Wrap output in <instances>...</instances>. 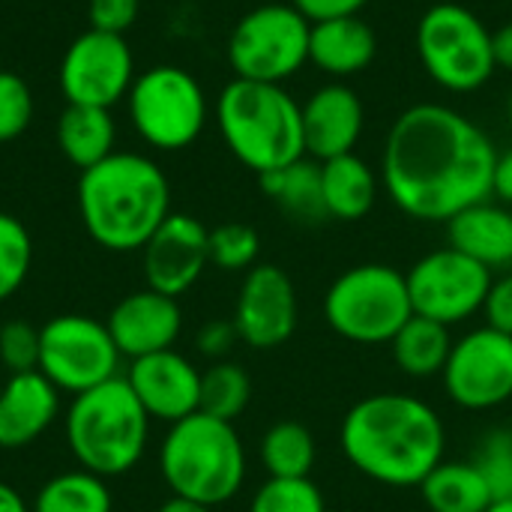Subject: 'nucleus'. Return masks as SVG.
I'll use <instances>...</instances> for the list:
<instances>
[{
	"instance_id": "obj_43",
	"label": "nucleus",
	"mask_w": 512,
	"mask_h": 512,
	"mask_svg": "<svg viewBox=\"0 0 512 512\" xmlns=\"http://www.w3.org/2000/svg\"><path fill=\"white\" fill-rule=\"evenodd\" d=\"M0 512H33L27 507V501L21 498V492L9 483L0 480Z\"/></svg>"
},
{
	"instance_id": "obj_40",
	"label": "nucleus",
	"mask_w": 512,
	"mask_h": 512,
	"mask_svg": "<svg viewBox=\"0 0 512 512\" xmlns=\"http://www.w3.org/2000/svg\"><path fill=\"white\" fill-rule=\"evenodd\" d=\"M366 3L369 0H291V6L312 24L330 21V18H345V15H360V9Z\"/></svg>"
},
{
	"instance_id": "obj_11",
	"label": "nucleus",
	"mask_w": 512,
	"mask_h": 512,
	"mask_svg": "<svg viewBox=\"0 0 512 512\" xmlns=\"http://www.w3.org/2000/svg\"><path fill=\"white\" fill-rule=\"evenodd\" d=\"M120 351L102 321L57 315L39 330V372L60 393H87L117 378Z\"/></svg>"
},
{
	"instance_id": "obj_10",
	"label": "nucleus",
	"mask_w": 512,
	"mask_h": 512,
	"mask_svg": "<svg viewBox=\"0 0 512 512\" xmlns=\"http://www.w3.org/2000/svg\"><path fill=\"white\" fill-rule=\"evenodd\" d=\"M312 21L291 3H264L246 12L228 39L234 78L282 84L309 63Z\"/></svg>"
},
{
	"instance_id": "obj_22",
	"label": "nucleus",
	"mask_w": 512,
	"mask_h": 512,
	"mask_svg": "<svg viewBox=\"0 0 512 512\" xmlns=\"http://www.w3.org/2000/svg\"><path fill=\"white\" fill-rule=\"evenodd\" d=\"M378 54V36L360 15L330 18L312 24L309 33V60L333 75V78H351L372 66Z\"/></svg>"
},
{
	"instance_id": "obj_36",
	"label": "nucleus",
	"mask_w": 512,
	"mask_h": 512,
	"mask_svg": "<svg viewBox=\"0 0 512 512\" xmlns=\"http://www.w3.org/2000/svg\"><path fill=\"white\" fill-rule=\"evenodd\" d=\"M0 363L9 375L39 369V330L30 321H6L0 327Z\"/></svg>"
},
{
	"instance_id": "obj_25",
	"label": "nucleus",
	"mask_w": 512,
	"mask_h": 512,
	"mask_svg": "<svg viewBox=\"0 0 512 512\" xmlns=\"http://www.w3.org/2000/svg\"><path fill=\"white\" fill-rule=\"evenodd\" d=\"M261 189L270 201L279 204V210L303 225H315L330 219L321 189V162L303 156L279 171L261 174Z\"/></svg>"
},
{
	"instance_id": "obj_42",
	"label": "nucleus",
	"mask_w": 512,
	"mask_h": 512,
	"mask_svg": "<svg viewBox=\"0 0 512 512\" xmlns=\"http://www.w3.org/2000/svg\"><path fill=\"white\" fill-rule=\"evenodd\" d=\"M492 45H495V63L512 72V21L492 33Z\"/></svg>"
},
{
	"instance_id": "obj_17",
	"label": "nucleus",
	"mask_w": 512,
	"mask_h": 512,
	"mask_svg": "<svg viewBox=\"0 0 512 512\" xmlns=\"http://www.w3.org/2000/svg\"><path fill=\"white\" fill-rule=\"evenodd\" d=\"M150 420L180 423L201 405V372L174 348L138 357L123 375Z\"/></svg>"
},
{
	"instance_id": "obj_34",
	"label": "nucleus",
	"mask_w": 512,
	"mask_h": 512,
	"mask_svg": "<svg viewBox=\"0 0 512 512\" xmlns=\"http://www.w3.org/2000/svg\"><path fill=\"white\" fill-rule=\"evenodd\" d=\"M471 462L483 474L492 492V501L512 498V429L486 432Z\"/></svg>"
},
{
	"instance_id": "obj_35",
	"label": "nucleus",
	"mask_w": 512,
	"mask_h": 512,
	"mask_svg": "<svg viewBox=\"0 0 512 512\" xmlns=\"http://www.w3.org/2000/svg\"><path fill=\"white\" fill-rule=\"evenodd\" d=\"M33 120V93L27 81L9 69H0V144L15 141Z\"/></svg>"
},
{
	"instance_id": "obj_1",
	"label": "nucleus",
	"mask_w": 512,
	"mask_h": 512,
	"mask_svg": "<svg viewBox=\"0 0 512 512\" xmlns=\"http://www.w3.org/2000/svg\"><path fill=\"white\" fill-rule=\"evenodd\" d=\"M498 150L456 108L411 105L396 117L381 153V183L393 204L420 222H450L492 195Z\"/></svg>"
},
{
	"instance_id": "obj_13",
	"label": "nucleus",
	"mask_w": 512,
	"mask_h": 512,
	"mask_svg": "<svg viewBox=\"0 0 512 512\" xmlns=\"http://www.w3.org/2000/svg\"><path fill=\"white\" fill-rule=\"evenodd\" d=\"M57 84L66 105H117L135 84V60L126 39L93 27L75 36L60 60Z\"/></svg>"
},
{
	"instance_id": "obj_20",
	"label": "nucleus",
	"mask_w": 512,
	"mask_h": 512,
	"mask_svg": "<svg viewBox=\"0 0 512 512\" xmlns=\"http://www.w3.org/2000/svg\"><path fill=\"white\" fill-rule=\"evenodd\" d=\"M60 417V390L36 369L9 375L0 387V450H21L39 441Z\"/></svg>"
},
{
	"instance_id": "obj_30",
	"label": "nucleus",
	"mask_w": 512,
	"mask_h": 512,
	"mask_svg": "<svg viewBox=\"0 0 512 512\" xmlns=\"http://www.w3.org/2000/svg\"><path fill=\"white\" fill-rule=\"evenodd\" d=\"M252 402V381L243 366L231 360H216L207 372H201V414L234 423Z\"/></svg>"
},
{
	"instance_id": "obj_3",
	"label": "nucleus",
	"mask_w": 512,
	"mask_h": 512,
	"mask_svg": "<svg viewBox=\"0 0 512 512\" xmlns=\"http://www.w3.org/2000/svg\"><path fill=\"white\" fill-rule=\"evenodd\" d=\"M78 213L84 231L108 252H135L171 216V186L165 171L129 150H114L99 165L81 171Z\"/></svg>"
},
{
	"instance_id": "obj_19",
	"label": "nucleus",
	"mask_w": 512,
	"mask_h": 512,
	"mask_svg": "<svg viewBox=\"0 0 512 512\" xmlns=\"http://www.w3.org/2000/svg\"><path fill=\"white\" fill-rule=\"evenodd\" d=\"M303 141H306V156L315 162H327L345 153H354L360 135H363V123H366V111L360 96L342 84H324L318 87L303 105Z\"/></svg>"
},
{
	"instance_id": "obj_18",
	"label": "nucleus",
	"mask_w": 512,
	"mask_h": 512,
	"mask_svg": "<svg viewBox=\"0 0 512 512\" xmlns=\"http://www.w3.org/2000/svg\"><path fill=\"white\" fill-rule=\"evenodd\" d=\"M117 351L129 360L150 357L174 348L183 330V312L174 297H165L153 288L126 294L105 321Z\"/></svg>"
},
{
	"instance_id": "obj_26",
	"label": "nucleus",
	"mask_w": 512,
	"mask_h": 512,
	"mask_svg": "<svg viewBox=\"0 0 512 512\" xmlns=\"http://www.w3.org/2000/svg\"><path fill=\"white\" fill-rule=\"evenodd\" d=\"M390 348H393L396 366L408 378L426 381V378L444 375V366L453 351V336H450V327L423 315H411L405 327L393 336Z\"/></svg>"
},
{
	"instance_id": "obj_24",
	"label": "nucleus",
	"mask_w": 512,
	"mask_h": 512,
	"mask_svg": "<svg viewBox=\"0 0 512 512\" xmlns=\"http://www.w3.org/2000/svg\"><path fill=\"white\" fill-rule=\"evenodd\" d=\"M321 189L330 219L357 222L375 207L378 177L357 153H345L321 162Z\"/></svg>"
},
{
	"instance_id": "obj_9",
	"label": "nucleus",
	"mask_w": 512,
	"mask_h": 512,
	"mask_svg": "<svg viewBox=\"0 0 512 512\" xmlns=\"http://www.w3.org/2000/svg\"><path fill=\"white\" fill-rule=\"evenodd\" d=\"M135 132L156 150L174 153L198 141L207 126V96L198 78L162 63L141 72L126 96Z\"/></svg>"
},
{
	"instance_id": "obj_41",
	"label": "nucleus",
	"mask_w": 512,
	"mask_h": 512,
	"mask_svg": "<svg viewBox=\"0 0 512 512\" xmlns=\"http://www.w3.org/2000/svg\"><path fill=\"white\" fill-rule=\"evenodd\" d=\"M492 195H498L507 207H512V150L498 153L495 180H492Z\"/></svg>"
},
{
	"instance_id": "obj_23",
	"label": "nucleus",
	"mask_w": 512,
	"mask_h": 512,
	"mask_svg": "<svg viewBox=\"0 0 512 512\" xmlns=\"http://www.w3.org/2000/svg\"><path fill=\"white\" fill-rule=\"evenodd\" d=\"M117 126L111 108L66 105L57 117V147L81 171L99 165L114 153Z\"/></svg>"
},
{
	"instance_id": "obj_5",
	"label": "nucleus",
	"mask_w": 512,
	"mask_h": 512,
	"mask_svg": "<svg viewBox=\"0 0 512 512\" xmlns=\"http://www.w3.org/2000/svg\"><path fill=\"white\" fill-rule=\"evenodd\" d=\"M159 471L174 498L216 510L243 489L246 450L234 423L195 411L168 426Z\"/></svg>"
},
{
	"instance_id": "obj_12",
	"label": "nucleus",
	"mask_w": 512,
	"mask_h": 512,
	"mask_svg": "<svg viewBox=\"0 0 512 512\" xmlns=\"http://www.w3.org/2000/svg\"><path fill=\"white\" fill-rule=\"evenodd\" d=\"M405 279L414 315L432 318L444 327L483 312L486 294L492 288V270L453 246L423 255L405 273Z\"/></svg>"
},
{
	"instance_id": "obj_44",
	"label": "nucleus",
	"mask_w": 512,
	"mask_h": 512,
	"mask_svg": "<svg viewBox=\"0 0 512 512\" xmlns=\"http://www.w3.org/2000/svg\"><path fill=\"white\" fill-rule=\"evenodd\" d=\"M156 512H213V507H204V504H195V501H186V498H168Z\"/></svg>"
},
{
	"instance_id": "obj_15",
	"label": "nucleus",
	"mask_w": 512,
	"mask_h": 512,
	"mask_svg": "<svg viewBox=\"0 0 512 512\" xmlns=\"http://www.w3.org/2000/svg\"><path fill=\"white\" fill-rule=\"evenodd\" d=\"M297 315V288L291 276L276 264H255L240 285L231 321L240 342L255 351H273L294 336Z\"/></svg>"
},
{
	"instance_id": "obj_39",
	"label": "nucleus",
	"mask_w": 512,
	"mask_h": 512,
	"mask_svg": "<svg viewBox=\"0 0 512 512\" xmlns=\"http://www.w3.org/2000/svg\"><path fill=\"white\" fill-rule=\"evenodd\" d=\"M237 327H234V321H207L201 330H198V339H195V345H198V351L204 354V357H210V360H222L234 345H237Z\"/></svg>"
},
{
	"instance_id": "obj_32",
	"label": "nucleus",
	"mask_w": 512,
	"mask_h": 512,
	"mask_svg": "<svg viewBox=\"0 0 512 512\" xmlns=\"http://www.w3.org/2000/svg\"><path fill=\"white\" fill-rule=\"evenodd\" d=\"M249 512H327L324 495L312 480H267L252 504Z\"/></svg>"
},
{
	"instance_id": "obj_46",
	"label": "nucleus",
	"mask_w": 512,
	"mask_h": 512,
	"mask_svg": "<svg viewBox=\"0 0 512 512\" xmlns=\"http://www.w3.org/2000/svg\"><path fill=\"white\" fill-rule=\"evenodd\" d=\"M510 120H512V90H510Z\"/></svg>"
},
{
	"instance_id": "obj_28",
	"label": "nucleus",
	"mask_w": 512,
	"mask_h": 512,
	"mask_svg": "<svg viewBox=\"0 0 512 512\" xmlns=\"http://www.w3.org/2000/svg\"><path fill=\"white\" fill-rule=\"evenodd\" d=\"M315 456V438L303 423L282 420L261 438V465L273 480H309Z\"/></svg>"
},
{
	"instance_id": "obj_2",
	"label": "nucleus",
	"mask_w": 512,
	"mask_h": 512,
	"mask_svg": "<svg viewBox=\"0 0 512 512\" xmlns=\"http://www.w3.org/2000/svg\"><path fill=\"white\" fill-rule=\"evenodd\" d=\"M447 432L438 411L408 393L360 399L342 420L345 459L369 480L411 489L444 462Z\"/></svg>"
},
{
	"instance_id": "obj_7",
	"label": "nucleus",
	"mask_w": 512,
	"mask_h": 512,
	"mask_svg": "<svg viewBox=\"0 0 512 512\" xmlns=\"http://www.w3.org/2000/svg\"><path fill=\"white\" fill-rule=\"evenodd\" d=\"M333 333L354 345H390L414 315L408 279L387 264H360L336 276L324 297Z\"/></svg>"
},
{
	"instance_id": "obj_4",
	"label": "nucleus",
	"mask_w": 512,
	"mask_h": 512,
	"mask_svg": "<svg viewBox=\"0 0 512 512\" xmlns=\"http://www.w3.org/2000/svg\"><path fill=\"white\" fill-rule=\"evenodd\" d=\"M216 123L237 162L258 177L306 156L303 111L282 84L234 78L216 99Z\"/></svg>"
},
{
	"instance_id": "obj_14",
	"label": "nucleus",
	"mask_w": 512,
	"mask_h": 512,
	"mask_svg": "<svg viewBox=\"0 0 512 512\" xmlns=\"http://www.w3.org/2000/svg\"><path fill=\"white\" fill-rule=\"evenodd\" d=\"M447 396L465 411H492L512 399V336L480 327L453 342L444 366Z\"/></svg>"
},
{
	"instance_id": "obj_38",
	"label": "nucleus",
	"mask_w": 512,
	"mask_h": 512,
	"mask_svg": "<svg viewBox=\"0 0 512 512\" xmlns=\"http://www.w3.org/2000/svg\"><path fill=\"white\" fill-rule=\"evenodd\" d=\"M483 315H486V327L512 336V273L492 279V288L483 303Z\"/></svg>"
},
{
	"instance_id": "obj_45",
	"label": "nucleus",
	"mask_w": 512,
	"mask_h": 512,
	"mask_svg": "<svg viewBox=\"0 0 512 512\" xmlns=\"http://www.w3.org/2000/svg\"><path fill=\"white\" fill-rule=\"evenodd\" d=\"M486 512H512V498H498V501H492Z\"/></svg>"
},
{
	"instance_id": "obj_6",
	"label": "nucleus",
	"mask_w": 512,
	"mask_h": 512,
	"mask_svg": "<svg viewBox=\"0 0 512 512\" xmlns=\"http://www.w3.org/2000/svg\"><path fill=\"white\" fill-rule=\"evenodd\" d=\"M150 438V417L123 375L78 393L66 414V444L75 462L96 477L129 474Z\"/></svg>"
},
{
	"instance_id": "obj_8",
	"label": "nucleus",
	"mask_w": 512,
	"mask_h": 512,
	"mask_svg": "<svg viewBox=\"0 0 512 512\" xmlns=\"http://www.w3.org/2000/svg\"><path fill=\"white\" fill-rule=\"evenodd\" d=\"M417 54L429 78L453 93L480 90L498 69L492 33L462 3H435L417 24Z\"/></svg>"
},
{
	"instance_id": "obj_21",
	"label": "nucleus",
	"mask_w": 512,
	"mask_h": 512,
	"mask_svg": "<svg viewBox=\"0 0 512 512\" xmlns=\"http://www.w3.org/2000/svg\"><path fill=\"white\" fill-rule=\"evenodd\" d=\"M450 246L474 258L486 270H504L512 264V210L489 198L465 207L447 222Z\"/></svg>"
},
{
	"instance_id": "obj_33",
	"label": "nucleus",
	"mask_w": 512,
	"mask_h": 512,
	"mask_svg": "<svg viewBox=\"0 0 512 512\" xmlns=\"http://www.w3.org/2000/svg\"><path fill=\"white\" fill-rule=\"evenodd\" d=\"M261 252V237L252 225L225 222L210 231V264L222 270H252Z\"/></svg>"
},
{
	"instance_id": "obj_37",
	"label": "nucleus",
	"mask_w": 512,
	"mask_h": 512,
	"mask_svg": "<svg viewBox=\"0 0 512 512\" xmlns=\"http://www.w3.org/2000/svg\"><path fill=\"white\" fill-rule=\"evenodd\" d=\"M141 12V0H90L87 15L93 30L105 33H126Z\"/></svg>"
},
{
	"instance_id": "obj_16",
	"label": "nucleus",
	"mask_w": 512,
	"mask_h": 512,
	"mask_svg": "<svg viewBox=\"0 0 512 512\" xmlns=\"http://www.w3.org/2000/svg\"><path fill=\"white\" fill-rule=\"evenodd\" d=\"M147 288L180 297L210 264V231L189 213H171L141 249Z\"/></svg>"
},
{
	"instance_id": "obj_29",
	"label": "nucleus",
	"mask_w": 512,
	"mask_h": 512,
	"mask_svg": "<svg viewBox=\"0 0 512 512\" xmlns=\"http://www.w3.org/2000/svg\"><path fill=\"white\" fill-rule=\"evenodd\" d=\"M114 498L105 477L84 468L51 477L33 498V512H111Z\"/></svg>"
},
{
	"instance_id": "obj_27",
	"label": "nucleus",
	"mask_w": 512,
	"mask_h": 512,
	"mask_svg": "<svg viewBox=\"0 0 512 512\" xmlns=\"http://www.w3.org/2000/svg\"><path fill=\"white\" fill-rule=\"evenodd\" d=\"M429 512H486L492 492L474 462H441L417 486Z\"/></svg>"
},
{
	"instance_id": "obj_31",
	"label": "nucleus",
	"mask_w": 512,
	"mask_h": 512,
	"mask_svg": "<svg viewBox=\"0 0 512 512\" xmlns=\"http://www.w3.org/2000/svg\"><path fill=\"white\" fill-rule=\"evenodd\" d=\"M33 264V240L27 228L9 216L0 213V303L9 300L27 279Z\"/></svg>"
}]
</instances>
